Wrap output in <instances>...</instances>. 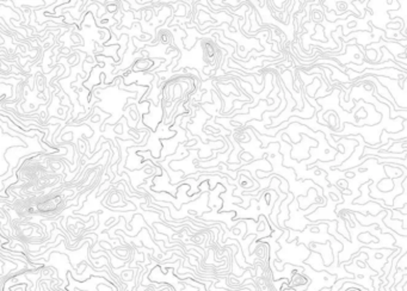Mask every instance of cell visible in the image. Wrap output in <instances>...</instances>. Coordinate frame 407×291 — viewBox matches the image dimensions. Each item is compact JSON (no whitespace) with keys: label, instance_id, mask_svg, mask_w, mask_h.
I'll return each instance as SVG.
<instances>
[{"label":"cell","instance_id":"obj_1","mask_svg":"<svg viewBox=\"0 0 407 291\" xmlns=\"http://www.w3.org/2000/svg\"><path fill=\"white\" fill-rule=\"evenodd\" d=\"M311 279L307 276L302 275V272H296L292 276V279L288 282V288L296 291H305L310 285Z\"/></svg>","mask_w":407,"mask_h":291},{"label":"cell","instance_id":"obj_3","mask_svg":"<svg viewBox=\"0 0 407 291\" xmlns=\"http://www.w3.org/2000/svg\"><path fill=\"white\" fill-rule=\"evenodd\" d=\"M306 98H307V99H308V100H311V97H308V96H307V97H306ZM311 103H312V100H311ZM316 107V109H318V110H321V109H320V107H318V105H316V104H315V103H313V107Z\"/></svg>","mask_w":407,"mask_h":291},{"label":"cell","instance_id":"obj_2","mask_svg":"<svg viewBox=\"0 0 407 291\" xmlns=\"http://www.w3.org/2000/svg\"><path fill=\"white\" fill-rule=\"evenodd\" d=\"M386 210H387V214H386V216L383 217V225L387 226V228L391 229V230L394 231V233L400 234V235H403V236H406L407 231H406V229L403 228V222H400V221L391 220V211L390 209H386Z\"/></svg>","mask_w":407,"mask_h":291}]
</instances>
